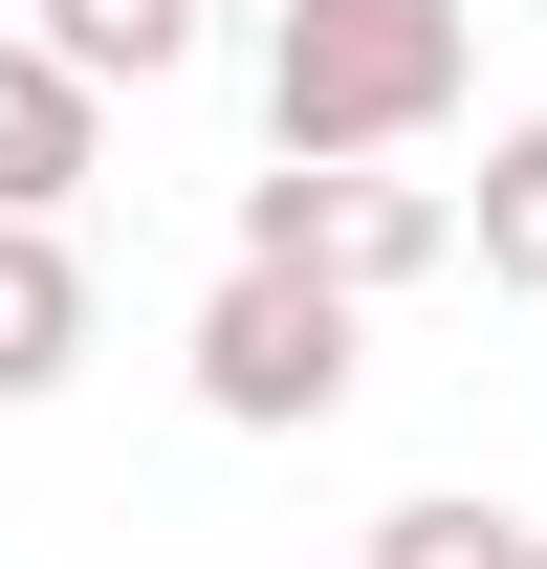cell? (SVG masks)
Here are the masks:
<instances>
[{"label": "cell", "mask_w": 547, "mask_h": 569, "mask_svg": "<svg viewBox=\"0 0 547 569\" xmlns=\"http://www.w3.org/2000/svg\"><path fill=\"white\" fill-rule=\"evenodd\" d=\"M350 284H307V263H219V307H198V417L219 438H329L350 417Z\"/></svg>", "instance_id": "obj_3"}, {"label": "cell", "mask_w": 547, "mask_h": 569, "mask_svg": "<svg viewBox=\"0 0 547 569\" xmlns=\"http://www.w3.org/2000/svg\"><path fill=\"white\" fill-rule=\"evenodd\" d=\"M241 263H307V284H350V307H395V284L460 263V198L395 176V153H263V176H241Z\"/></svg>", "instance_id": "obj_2"}, {"label": "cell", "mask_w": 547, "mask_h": 569, "mask_svg": "<svg viewBox=\"0 0 547 569\" xmlns=\"http://www.w3.org/2000/svg\"><path fill=\"white\" fill-rule=\"evenodd\" d=\"M22 44L88 67V88H176L198 67V0H22Z\"/></svg>", "instance_id": "obj_6"}, {"label": "cell", "mask_w": 547, "mask_h": 569, "mask_svg": "<svg viewBox=\"0 0 547 569\" xmlns=\"http://www.w3.org/2000/svg\"><path fill=\"white\" fill-rule=\"evenodd\" d=\"M460 110V0H285L263 22V153H416Z\"/></svg>", "instance_id": "obj_1"}, {"label": "cell", "mask_w": 547, "mask_h": 569, "mask_svg": "<svg viewBox=\"0 0 547 569\" xmlns=\"http://www.w3.org/2000/svg\"><path fill=\"white\" fill-rule=\"evenodd\" d=\"M460 263L504 284V307H547V110H526V132H481V198H460Z\"/></svg>", "instance_id": "obj_7"}, {"label": "cell", "mask_w": 547, "mask_h": 569, "mask_svg": "<svg viewBox=\"0 0 547 569\" xmlns=\"http://www.w3.org/2000/svg\"><path fill=\"white\" fill-rule=\"evenodd\" d=\"M372 569H526V526L460 503V482H416V503H372Z\"/></svg>", "instance_id": "obj_8"}, {"label": "cell", "mask_w": 547, "mask_h": 569, "mask_svg": "<svg viewBox=\"0 0 547 569\" xmlns=\"http://www.w3.org/2000/svg\"><path fill=\"white\" fill-rule=\"evenodd\" d=\"M67 372H88V263H67V219H0V417Z\"/></svg>", "instance_id": "obj_5"}, {"label": "cell", "mask_w": 547, "mask_h": 569, "mask_svg": "<svg viewBox=\"0 0 547 569\" xmlns=\"http://www.w3.org/2000/svg\"><path fill=\"white\" fill-rule=\"evenodd\" d=\"M526 569H547V548H526Z\"/></svg>", "instance_id": "obj_9"}, {"label": "cell", "mask_w": 547, "mask_h": 569, "mask_svg": "<svg viewBox=\"0 0 547 569\" xmlns=\"http://www.w3.org/2000/svg\"><path fill=\"white\" fill-rule=\"evenodd\" d=\"M88 176H110V88L44 67V44H0V219H67Z\"/></svg>", "instance_id": "obj_4"}]
</instances>
